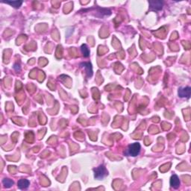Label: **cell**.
<instances>
[{
	"mask_svg": "<svg viewBox=\"0 0 191 191\" xmlns=\"http://www.w3.org/2000/svg\"><path fill=\"white\" fill-rule=\"evenodd\" d=\"M140 144L138 143H134L130 144L128 147V149L126 150L124 154L127 156H132V157H136L140 152Z\"/></svg>",
	"mask_w": 191,
	"mask_h": 191,
	"instance_id": "6da1fadb",
	"label": "cell"
},
{
	"mask_svg": "<svg viewBox=\"0 0 191 191\" xmlns=\"http://www.w3.org/2000/svg\"><path fill=\"white\" fill-rule=\"evenodd\" d=\"M93 171H94L95 178L98 180H102L108 176V171L104 165H100L99 167L93 169Z\"/></svg>",
	"mask_w": 191,
	"mask_h": 191,
	"instance_id": "7a4b0ae2",
	"label": "cell"
},
{
	"mask_svg": "<svg viewBox=\"0 0 191 191\" xmlns=\"http://www.w3.org/2000/svg\"><path fill=\"white\" fill-rule=\"evenodd\" d=\"M190 93L191 88L190 87L179 88L178 91L179 97H181V98L189 99L190 97Z\"/></svg>",
	"mask_w": 191,
	"mask_h": 191,
	"instance_id": "3957f363",
	"label": "cell"
},
{
	"mask_svg": "<svg viewBox=\"0 0 191 191\" xmlns=\"http://www.w3.org/2000/svg\"><path fill=\"white\" fill-rule=\"evenodd\" d=\"M150 10H160L163 8L164 2L162 1H149Z\"/></svg>",
	"mask_w": 191,
	"mask_h": 191,
	"instance_id": "277c9868",
	"label": "cell"
},
{
	"mask_svg": "<svg viewBox=\"0 0 191 191\" xmlns=\"http://www.w3.org/2000/svg\"><path fill=\"white\" fill-rule=\"evenodd\" d=\"M170 185L172 188H175V189H178L180 185V180H179L178 177L176 175H173L171 176L170 178Z\"/></svg>",
	"mask_w": 191,
	"mask_h": 191,
	"instance_id": "5b68a950",
	"label": "cell"
},
{
	"mask_svg": "<svg viewBox=\"0 0 191 191\" xmlns=\"http://www.w3.org/2000/svg\"><path fill=\"white\" fill-rule=\"evenodd\" d=\"M81 66L85 68L88 77H91L93 76V68H92V65L90 63H82V64H81Z\"/></svg>",
	"mask_w": 191,
	"mask_h": 191,
	"instance_id": "8992f818",
	"label": "cell"
},
{
	"mask_svg": "<svg viewBox=\"0 0 191 191\" xmlns=\"http://www.w3.org/2000/svg\"><path fill=\"white\" fill-rule=\"evenodd\" d=\"M29 184H30L29 181H28L26 179H20V180H19V181H18L17 183L18 187H19V189L21 190L28 188V186H29Z\"/></svg>",
	"mask_w": 191,
	"mask_h": 191,
	"instance_id": "52a82bcc",
	"label": "cell"
},
{
	"mask_svg": "<svg viewBox=\"0 0 191 191\" xmlns=\"http://www.w3.org/2000/svg\"><path fill=\"white\" fill-rule=\"evenodd\" d=\"M81 52H82L83 55H84V57H85V58L89 57L90 50H89V49H88V47H87L86 44H83L82 46H81Z\"/></svg>",
	"mask_w": 191,
	"mask_h": 191,
	"instance_id": "ba28073f",
	"label": "cell"
},
{
	"mask_svg": "<svg viewBox=\"0 0 191 191\" xmlns=\"http://www.w3.org/2000/svg\"><path fill=\"white\" fill-rule=\"evenodd\" d=\"M5 3L7 4H9V5H12L13 7L14 8H19L21 6V5L22 4V1H5Z\"/></svg>",
	"mask_w": 191,
	"mask_h": 191,
	"instance_id": "9c48e42d",
	"label": "cell"
},
{
	"mask_svg": "<svg viewBox=\"0 0 191 191\" xmlns=\"http://www.w3.org/2000/svg\"><path fill=\"white\" fill-rule=\"evenodd\" d=\"M2 183H3L4 186L6 188H10V187H12L13 184H14V181L9 178H5L3 181H2Z\"/></svg>",
	"mask_w": 191,
	"mask_h": 191,
	"instance_id": "30bf717a",
	"label": "cell"
},
{
	"mask_svg": "<svg viewBox=\"0 0 191 191\" xmlns=\"http://www.w3.org/2000/svg\"><path fill=\"white\" fill-rule=\"evenodd\" d=\"M14 69H15L16 71H19L20 70V66H19V64H15L14 66Z\"/></svg>",
	"mask_w": 191,
	"mask_h": 191,
	"instance_id": "8fae6325",
	"label": "cell"
}]
</instances>
